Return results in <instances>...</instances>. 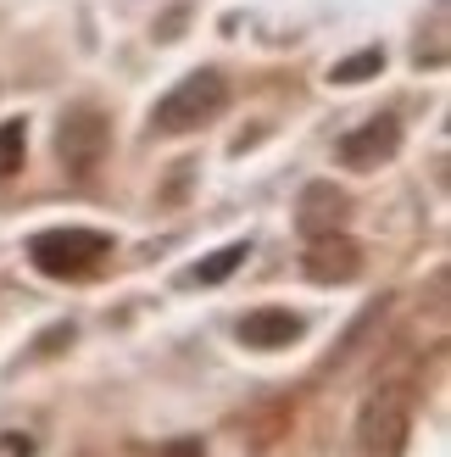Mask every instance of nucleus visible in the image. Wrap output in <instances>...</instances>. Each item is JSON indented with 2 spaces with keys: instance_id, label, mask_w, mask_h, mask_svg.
Wrapping results in <instances>:
<instances>
[{
  "instance_id": "1",
  "label": "nucleus",
  "mask_w": 451,
  "mask_h": 457,
  "mask_svg": "<svg viewBox=\"0 0 451 457\" xmlns=\"http://www.w3.org/2000/svg\"><path fill=\"white\" fill-rule=\"evenodd\" d=\"M223 106H229V79L217 73V67H201V73H184L162 101L151 112V129L156 134H195L223 118Z\"/></svg>"
},
{
  "instance_id": "2",
  "label": "nucleus",
  "mask_w": 451,
  "mask_h": 457,
  "mask_svg": "<svg viewBox=\"0 0 451 457\" xmlns=\"http://www.w3.org/2000/svg\"><path fill=\"white\" fill-rule=\"evenodd\" d=\"M111 257V235L101 228H45L29 240V262L45 279H84Z\"/></svg>"
},
{
  "instance_id": "3",
  "label": "nucleus",
  "mask_w": 451,
  "mask_h": 457,
  "mask_svg": "<svg viewBox=\"0 0 451 457\" xmlns=\"http://www.w3.org/2000/svg\"><path fill=\"white\" fill-rule=\"evenodd\" d=\"M413 429V391L407 385H379L357 413V446L368 457H396Z\"/></svg>"
},
{
  "instance_id": "4",
  "label": "nucleus",
  "mask_w": 451,
  "mask_h": 457,
  "mask_svg": "<svg viewBox=\"0 0 451 457\" xmlns=\"http://www.w3.org/2000/svg\"><path fill=\"white\" fill-rule=\"evenodd\" d=\"M106 151H111V123H106V112H101V106H73V112H62L56 156H62V168H67V173L89 179V173L106 162Z\"/></svg>"
},
{
  "instance_id": "5",
  "label": "nucleus",
  "mask_w": 451,
  "mask_h": 457,
  "mask_svg": "<svg viewBox=\"0 0 451 457\" xmlns=\"http://www.w3.org/2000/svg\"><path fill=\"white\" fill-rule=\"evenodd\" d=\"M396 151H401V123L396 118H368V123H357L334 140V156H340V168H351V173H373L379 162H390Z\"/></svg>"
},
{
  "instance_id": "6",
  "label": "nucleus",
  "mask_w": 451,
  "mask_h": 457,
  "mask_svg": "<svg viewBox=\"0 0 451 457\" xmlns=\"http://www.w3.org/2000/svg\"><path fill=\"white\" fill-rule=\"evenodd\" d=\"M346 212H351V201H346V190L334 185V179H312V185L301 190V201H296V228H301L307 240L340 235V223H346Z\"/></svg>"
},
{
  "instance_id": "7",
  "label": "nucleus",
  "mask_w": 451,
  "mask_h": 457,
  "mask_svg": "<svg viewBox=\"0 0 451 457\" xmlns=\"http://www.w3.org/2000/svg\"><path fill=\"white\" fill-rule=\"evenodd\" d=\"M301 335H307V324H301V312H290V307H257V312H245V318H240V340H245L251 352L296 346Z\"/></svg>"
},
{
  "instance_id": "8",
  "label": "nucleus",
  "mask_w": 451,
  "mask_h": 457,
  "mask_svg": "<svg viewBox=\"0 0 451 457\" xmlns=\"http://www.w3.org/2000/svg\"><path fill=\"white\" fill-rule=\"evenodd\" d=\"M363 273V251H357L346 235H324L307 251V279L312 285H351Z\"/></svg>"
},
{
  "instance_id": "9",
  "label": "nucleus",
  "mask_w": 451,
  "mask_h": 457,
  "mask_svg": "<svg viewBox=\"0 0 451 457\" xmlns=\"http://www.w3.org/2000/svg\"><path fill=\"white\" fill-rule=\"evenodd\" d=\"M251 257V240H234V245H217L212 257H201L190 273H184V285H223V279H234V268Z\"/></svg>"
},
{
  "instance_id": "10",
  "label": "nucleus",
  "mask_w": 451,
  "mask_h": 457,
  "mask_svg": "<svg viewBox=\"0 0 451 457\" xmlns=\"http://www.w3.org/2000/svg\"><path fill=\"white\" fill-rule=\"evenodd\" d=\"M379 73H385V51H379V45H368V51L334 62V67H329V84H363V79H379Z\"/></svg>"
},
{
  "instance_id": "11",
  "label": "nucleus",
  "mask_w": 451,
  "mask_h": 457,
  "mask_svg": "<svg viewBox=\"0 0 451 457\" xmlns=\"http://www.w3.org/2000/svg\"><path fill=\"white\" fill-rule=\"evenodd\" d=\"M385 307H390V295H379V302H368V307H363V318H357V324L346 329V340H340V346H334V369L357 357V346H363V340L373 335V324H379V318H385Z\"/></svg>"
},
{
  "instance_id": "12",
  "label": "nucleus",
  "mask_w": 451,
  "mask_h": 457,
  "mask_svg": "<svg viewBox=\"0 0 451 457\" xmlns=\"http://www.w3.org/2000/svg\"><path fill=\"white\" fill-rule=\"evenodd\" d=\"M22 151H29V123H22V118L0 123V179L22 173Z\"/></svg>"
},
{
  "instance_id": "13",
  "label": "nucleus",
  "mask_w": 451,
  "mask_h": 457,
  "mask_svg": "<svg viewBox=\"0 0 451 457\" xmlns=\"http://www.w3.org/2000/svg\"><path fill=\"white\" fill-rule=\"evenodd\" d=\"M156 457H207V446H201L195 436H178V441H168V446H156Z\"/></svg>"
}]
</instances>
